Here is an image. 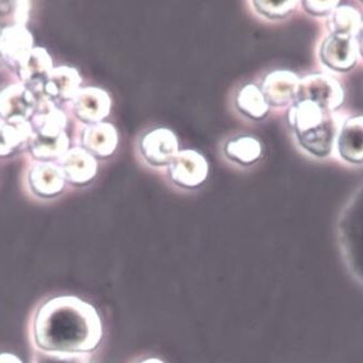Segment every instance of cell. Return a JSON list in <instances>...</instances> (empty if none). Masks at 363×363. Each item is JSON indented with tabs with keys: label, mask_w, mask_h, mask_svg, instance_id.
I'll use <instances>...</instances> for the list:
<instances>
[{
	"label": "cell",
	"mask_w": 363,
	"mask_h": 363,
	"mask_svg": "<svg viewBox=\"0 0 363 363\" xmlns=\"http://www.w3.org/2000/svg\"><path fill=\"white\" fill-rule=\"evenodd\" d=\"M102 336L94 307L73 296L45 303L35 320V340L47 352L78 354L96 347Z\"/></svg>",
	"instance_id": "1"
},
{
	"label": "cell",
	"mask_w": 363,
	"mask_h": 363,
	"mask_svg": "<svg viewBox=\"0 0 363 363\" xmlns=\"http://www.w3.org/2000/svg\"><path fill=\"white\" fill-rule=\"evenodd\" d=\"M289 125L304 150L318 157L331 152L335 123L330 111L309 101H294L288 111Z\"/></svg>",
	"instance_id": "2"
},
{
	"label": "cell",
	"mask_w": 363,
	"mask_h": 363,
	"mask_svg": "<svg viewBox=\"0 0 363 363\" xmlns=\"http://www.w3.org/2000/svg\"><path fill=\"white\" fill-rule=\"evenodd\" d=\"M179 144L174 132L168 128H155L140 138L139 154L142 160L155 169L168 168L177 156Z\"/></svg>",
	"instance_id": "3"
},
{
	"label": "cell",
	"mask_w": 363,
	"mask_h": 363,
	"mask_svg": "<svg viewBox=\"0 0 363 363\" xmlns=\"http://www.w3.org/2000/svg\"><path fill=\"white\" fill-rule=\"evenodd\" d=\"M209 174V164L203 155L194 150L177 152L167 168L169 181L181 189H198L203 184Z\"/></svg>",
	"instance_id": "4"
},
{
	"label": "cell",
	"mask_w": 363,
	"mask_h": 363,
	"mask_svg": "<svg viewBox=\"0 0 363 363\" xmlns=\"http://www.w3.org/2000/svg\"><path fill=\"white\" fill-rule=\"evenodd\" d=\"M295 101H309L331 113L343 104L344 90L331 76L311 74L300 79Z\"/></svg>",
	"instance_id": "5"
},
{
	"label": "cell",
	"mask_w": 363,
	"mask_h": 363,
	"mask_svg": "<svg viewBox=\"0 0 363 363\" xmlns=\"http://www.w3.org/2000/svg\"><path fill=\"white\" fill-rule=\"evenodd\" d=\"M73 102L76 116L89 125L103 123L111 113V96L98 86L80 89Z\"/></svg>",
	"instance_id": "6"
},
{
	"label": "cell",
	"mask_w": 363,
	"mask_h": 363,
	"mask_svg": "<svg viewBox=\"0 0 363 363\" xmlns=\"http://www.w3.org/2000/svg\"><path fill=\"white\" fill-rule=\"evenodd\" d=\"M300 78L286 69L267 74L262 82L261 91L268 106L284 107L294 102Z\"/></svg>",
	"instance_id": "7"
},
{
	"label": "cell",
	"mask_w": 363,
	"mask_h": 363,
	"mask_svg": "<svg viewBox=\"0 0 363 363\" xmlns=\"http://www.w3.org/2000/svg\"><path fill=\"white\" fill-rule=\"evenodd\" d=\"M358 45L356 38L343 35H331L323 41L320 57L328 67L334 71L346 72L357 62Z\"/></svg>",
	"instance_id": "8"
},
{
	"label": "cell",
	"mask_w": 363,
	"mask_h": 363,
	"mask_svg": "<svg viewBox=\"0 0 363 363\" xmlns=\"http://www.w3.org/2000/svg\"><path fill=\"white\" fill-rule=\"evenodd\" d=\"M35 109V100L23 86H11L0 94V116L6 123L20 125L26 123Z\"/></svg>",
	"instance_id": "9"
},
{
	"label": "cell",
	"mask_w": 363,
	"mask_h": 363,
	"mask_svg": "<svg viewBox=\"0 0 363 363\" xmlns=\"http://www.w3.org/2000/svg\"><path fill=\"white\" fill-rule=\"evenodd\" d=\"M61 170L65 179L72 184L84 185L96 177L98 162L84 148L74 147L62 157Z\"/></svg>",
	"instance_id": "10"
},
{
	"label": "cell",
	"mask_w": 363,
	"mask_h": 363,
	"mask_svg": "<svg viewBox=\"0 0 363 363\" xmlns=\"http://www.w3.org/2000/svg\"><path fill=\"white\" fill-rule=\"evenodd\" d=\"M118 132L115 125L109 123H100L86 125L82 132V144L92 156L108 158L116 152L118 146Z\"/></svg>",
	"instance_id": "11"
},
{
	"label": "cell",
	"mask_w": 363,
	"mask_h": 363,
	"mask_svg": "<svg viewBox=\"0 0 363 363\" xmlns=\"http://www.w3.org/2000/svg\"><path fill=\"white\" fill-rule=\"evenodd\" d=\"M33 50V37L23 26H10L0 33V55L11 65L20 66Z\"/></svg>",
	"instance_id": "12"
},
{
	"label": "cell",
	"mask_w": 363,
	"mask_h": 363,
	"mask_svg": "<svg viewBox=\"0 0 363 363\" xmlns=\"http://www.w3.org/2000/svg\"><path fill=\"white\" fill-rule=\"evenodd\" d=\"M342 158L352 164L363 162V116L352 117L344 123L337 136Z\"/></svg>",
	"instance_id": "13"
},
{
	"label": "cell",
	"mask_w": 363,
	"mask_h": 363,
	"mask_svg": "<svg viewBox=\"0 0 363 363\" xmlns=\"http://www.w3.org/2000/svg\"><path fill=\"white\" fill-rule=\"evenodd\" d=\"M82 77L75 68L62 66L53 68L45 79V94L60 100H74L80 90Z\"/></svg>",
	"instance_id": "14"
},
{
	"label": "cell",
	"mask_w": 363,
	"mask_h": 363,
	"mask_svg": "<svg viewBox=\"0 0 363 363\" xmlns=\"http://www.w3.org/2000/svg\"><path fill=\"white\" fill-rule=\"evenodd\" d=\"M261 142L251 135H241L228 140L224 145V154L230 162L241 167L252 166L261 158Z\"/></svg>",
	"instance_id": "15"
},
{
	"label": "cell",
	"mask_w": 363,
	"mask_h": 363,
	"mask_svg": "<svg viewBox=\"0 0 363 363\" xmlns=\"http://www.w3.org/2000/svg\"><path fill=\"white\" fill-rule=\"evenodd\" d=\"M30 183L36 193L45 197H52L61 193L64 189L65 177L61 167L50 162L38 164L30 173Z\"/></svg>",
	"instance_id": "16"
},
{
	"label": "cell",
	"mask_w": 363,
	"mask_h": 363,
	"mask_svg": "<svg viewBox=\"0 0 363 363\" xmlns=\"http://www.w3.org/2000/svg\"><path fill=\"white\" fill-rule=\"evenodd\" d=\"M236 107L243 116L252 121H261L268 113L267 102L262 94L261 88L255 84L241 86L236 96Z\"/></svg>",
	"instance_id": "17"
},
{
	"label": "cell",
	"mask_w": 363,
	"mask_h": 363,
	"mask_svg": "<svg viewBox=\"0 0 363 363\" xmlns=\"http://www.w3.org/2000/svg\"><path fill=\"white\" fill-rule=\"evenodd\" d=\"M362 24L360 13L350 6H338L332 12L328 22V28L332 35H343L356 38Z\"/></svg>",
	"instance_id": "18"
},
{
	"label": "cell",
	"mask_w": 363,
	"mask_h": 363,
	"mask_svg": "<svg viewBox=\"0 0 363 363\" xmlns=\"http://www.w3.org/2000/svg\"><path fill=\"white\" fill-rule=\"evenodd\" d=\"M30 141L33 154L40 159L62 158L67 152L69 145V140L65 132L59 135L32 134Z\"/></svg>",
	"instance_id": "19"
},
{
	"label": "cell",
	"mask_w": 363,
	"mask_h": 363,
	"mask_svg": "<svg viewBox=\"0 0 363 363\" xmlns=\"http://www.w3.org/2000/svg\"><path fill=\"white\" fill-rule=\"evenodd\" d=\"M34 127L36 133L43 135H59L63 133L66 125L64 113L55 108L50 101H43V105L34 116Z\"/></svg>",
	"instance_id": "20"
},
{
	"label": "cell",
	"mask_w": 363,
	"mask_h": 363,
	"mask_svg": "<svg viewBox=\"0 0 363 363\" xmlns=\"http://www.w3.org/2000/svg\"><path fill=\"white\" fill-rule=\"evenodd\" d=\"M52 69L50 55L43 48L33 49L26 61L20 65L21 77L26 82H35L43 77L47 79Z\"/></svg>",
	"instance_id": "21"
},
{
	"label": "cell",
	"mask_w": 363,
	"mask_h": 363,
	"mask_svg": "<svg viewBox=\"0 0 363 363\" xmlns=\"http://www.w3.org/2000/svg\"><path fill=\"white\" fill-rule=\"evenodd\" d=\"M32 136L30 123L20 125L0 123V156H7L13 152L23 142Z\"/></svg>",
	"instance_id": "22"
},
{
	"label": "cell",
	"mask_w": 363,
	"mask_h": 363,
	"mask_svg": "<svg viewBox=\"0 0 363 363\" xmlns=\"http://www.w3.org/2000/svg\"><path fill=\"white\" fill-rule=\"evenodd\" d=\"M251 5L259 16L268 20H281L290 16L298 3L296 1H284V3H272V1H252Z\"/></svg>",
	"instance_id": "23"
},
{
	"label": "cell",
	"mask_w": 363,
	"mask_h": 363,
	"mask_svg": "<svg viewBox=\"0 0 363 363\" xmlns=\"http://www.w3.org/2000/svg\"><path fill=\"white\" fill-rule=\"evenodd\" d=\"M305 10L311 16H320L330 14L340 6L338 1H303Z\"/></svg>",
	"instance_id": "24"
},
{
	"label": "cell",
	"mask_w": 363,
	"mask_h": 363,
	"mask_svg": "<svg viewBox=\"0 0 363 363\" xmlns=\"http://www.w3.org/2000/svg\"><path fill=\"white\" fill-rule=\"evenodd\" d=\"M38 363H88L84 357L78 356V354H59V352H49L45 354Z\"/></svg>",
	"instance_id": "25"
},
{
	"label": "cell",
	"mask_w": 363,
	"mask_h": 363,
	"mask_svg": "<svg viewBox=\"0 0 363 363\" xmlns=\"http://www.w3.org/2000/svg\"><path fill=\"white\" fill-rule=\"evenodd\" d=\"M0 363H23L16 354H0Z\"/></svg>",
	"instance_id": "26"
},
{
	"label": "cell",
	"mask_w": 363,
	"mask_h": 363,
	"mask_svg": "<svg viewBox=\"0 0 363 363\" xmlns=\"http://www.w3.org/2000/svg\"><path fill=\"white\" fill-rule=\"evenodd\" d=\"M356 41L357 45H358V51L363 57V21L360 26V30H359L358 34H357Z\"/></svg>",
	"instance_id": "27"
},
{
	"label": "cell",
	"mask_w": 363,
	"mask_h": 363,
	"mask_svg": "<svg viewBox=\"0 0 363 363\" xmlns=\"http://www.w3.org/2000/svg\"><path fill=\"white\" fill-rule=\"evenodd\" d=\"M142 363H162V361L156 360V359H150V360L144 361Z\"/></svg>",
	"instance_id": "28"
}]
</instances>
